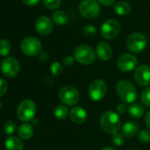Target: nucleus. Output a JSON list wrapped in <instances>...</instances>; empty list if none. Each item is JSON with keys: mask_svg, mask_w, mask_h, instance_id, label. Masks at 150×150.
Instances as JSON below:
<instances>
[{"mask_svg": "<svg viewBox=\"0 0 150 150\" xmlns=\"http://www.w3.org/2000/svg\"><path fill=\"white\" fill-rule=\"evenodd\" d=\"M36 112L35 103L29 99L23 100L17 108V116L22 122H28L34 119Z\"/></svg>", "mask_w": 150, "mask_h": 150, "instance_id": "obj_3", "label": "nucleus"}, {"mask_svg": "<svg viewBox=\"0 0 150 150\" xmlns=\"http://www.w3.org/2000/svg\"><path fill=\"white\" fill-rule=\"evenodd\" d=\"M146 125L148 128H150V110L147 112L146 116Z\"/></svg>", "mask_w": 150, "mask_h": 150, "instance_id": "obj_37", "label": "nucleus"}, {"mask_svg": "<svg viewBox=\"0 0 150 150\" xmlns=\"http://www.w3.org/2000/svg\"><path fill=\"white\" fill-rule=\"evenodd\" d=\"M35 30L41 35H49L53 30L51 20L47 16H40L35 21Z\"/></svg>", "mask_w": 150, "mask_h": 150, "instance_id": "obj_14", "label": "nucleus"}, {"mask_svg": "<svg viewBox=\"0 0 150 150\" xmlns=\"http://www.w3.org/2000/svg\"><path fill=\"white\" fill-rule=\"evenodd\" d=\"M21 49L25 55L33 57L41 53L42 43L37 38L27 37L21 42Z\"/></svg>", "mask_w": 150, "mask_h": 150, "instance_id": "obj_9", "label": "nucleus"}, {"mask_svg": "<svg viewBox=\"0 0 150 150\" xmlns=\"http://www.w3.org/2000/svg\"><path fill=\"white\" fill-rule=\"evenodd\" d=\"M132 7L129 3L125 1H119L114 5V12L120 16H125L131 13Z\"/></svg>", "mask_w": 150, "mask_h": 150, "instance_id": "obj_18", "label": "nucleus"}, {"mask_svg": "<svg viewBox=\"0 0 150 150\" xmlns=\"http://www.w3.org/2000/svg\"><path fill=\"white\" fill-rule=\"evenodd\" d=\"M52 21L55 24L58 26H63L67 23L68 18L64 12L63 11H56L52 13Z\"/></svg>", "mask_w": 150, "mask_h": 150, "instance_id": "obj_21", "label": "nucleus"}, {"mask_svg": "<svg viewBox=\"0 0 150 150\" xmlns=\"http://www.w3.org/2000/svg\"><path fill=\"white\" fill-rule=\"evenodd\" d=\"M21 69L19 61L14 57H6L1 63L2 73L7 78H13L19 73Z\"/></svg>", "mask_w": 150, "mask_h": 150, "instance_id": "obj_11", "label": "nucleus"}, {"mask_svg": "<svg viewBox=\"0 0 150 150\" xmlns=\"http://www.w3.org/2000/svg\"><path fill=\"white\" fill-rule=\"evenodd\" d=\"M128 112L131 117H132L134 118H140L144 114V109L140 104L133 103L129 106Z\"/></svg>", "mask_w": 150, "mask_h": 150, "instance_id": "obj_22", "label": "nucleus"}, {"mask_svg": "<svg viewBox=\"0 0 150 150\" xmlns=\"http://www.w3.org/2000/svg\"><path fill=\"white\" fill-rule=\"evenodd\" d=\"M131 150H138V149H131Z\"/></svg>", "mask_w": 150, "mask_h": 150, "instance_id": "obj_40", "label": "nucleus"}, {"mask_svg": "<svg viewBox=\"0 0 150 150\" xmlns=\"http://www.w3.org/2000/svg\"><path fill=\"white\" fill-rule=\"evenodd\" d=\"M54 115L57 119L63 120L67 117L68 110L64 105H57L54 110Z\"/></svg>", "mask_w": 150, "mask_h": 150, "instance_id": "obj_23", "label": "nucleus"}, {"mask_svg": "<svg viewBox=\"0 0 150 150\" xmlns=\"http://www.w3.org/2000/svg\"><path fill=\"white\" fill-rule=\"evenodd\" d=\"M16 128V124L12 120H8L4 125V132L6 135H11L15 132Z\"/></svg>", "mask_w": 150, "mask_h": 150, "instance_id": "obj_25", "label": "nucleus"}, {"mask_svg": "<svg viewBox=\"0 0 150 150\" xmlns=\"http://www.w3.org/2000/svg\"><path fill=\"white\" fill-rule=\"evenodd\" d=\"M134 80L139 87H146L150 84V67L146 64L139 65L134 71Z\"/></svg>", "mask_w": 150, "mask_h": 150, "instance_id": "obj_12", "label": "nucleus"}, {"mask_svg": "<svg viewBox=\"0 0 150 150\" xmlns=\"http://www.w3.org/2000/svg\"><path fill=\"white\" fill-rule=\"evenodd\" d=\"M50 70H51V71H52V73L54 75H57V74H59L60 71H62V66H61V64L59 63L54 62L50 66Z\"/></svg>", "mask_w": 150, "mask_h": 150, "instance_id": "obj_32", "label": "nucleus"}, {"mask_svg": "<svg viewBox=\"0 0 150 150\" xmlns=\"http://www.w3.org/2000/svg\"><path fill=\"white\" fill-rule=\"evenodd\" d=\"M1 108H2V103H1V101H0V110H1Z\"/></svg>", "mask_w": 150, "mask_h": 150, "instance_id": "obj_39", "label": "nucleus"}, {"mask_svg": "<svg viewBox=\"0 0 150 150\" xmlns=\"http://www.w3.org/2000/svg\"><path fill=\"white\" fill-rule=\"evenodd\" d=\"M107 85L103 80L94 81L88 88V96L93 101H100L107 94Z\"/></svg>", "mask_w": 150, "mask_h": 150, "instance_id": "obj_10", "label": "nucleus"}, {"mask_svg": "<svg viewBox=\"0 0 150 150\" xmlns=\"http://www.w3.org/2000/svg\"><path fill=\"white\" fill-rule=\"evenodd\" d=\"M139 131V125L135 122H126L123 127H122V132L123 135L126 137H133L134 135L137 134Z\"/></svg>", "mask_w": 150, "mask_h": 150, "instance_id": "obj_19", "label": "nucleus"}, {"mask_svg": "<svg viewBox=\"0 0 150 150\" xmlns=\"http://www.w3.org/2000/svg\"><path fill=\"white\" fill-rule=\"evenodd\" d=\"M5 145L7 150H23L24 148L23 142L16 136H8Z\"/></svg>", "mask_w": 150, "mask_h": 150, "instance_id": "obj_17", "label": "nucleus"}, {"mask_svg": "<svg viewBox=\"0 0 150 150\" xmlns=\"http://www.w3.org/2000/svg\"><path fill=\"white\" fill-rule=\"evenodd\" d=\"M117 112L119 114H125L127 110V107H126V104L125 103H119L117 107Z\"/></svg>", "mask_w": 150, "mask_h": 150, "instance_id": "obj_33", "label": "nucleus"}, {"mask_svg": "<svg viewBox=\"0 0 150 150\" xmlns=\"http://www.w3.org/2000/svg\"><path fill=\"white\" fill-rule=\"evenodd\" d=\"M83 32H84V34H85L87 36L91 37V36L96 35L97 30H96V27H94V26H92V25H88V26H87V27L84 28Z\"/></svg>", "mask_w": 150, "mask_h": 150, "instance_id": "obj_30", "label": "nucleus"}, {"mask_svg": "<svg viewBox=\"0 0 150 150\" xmlns=\"http://www.w3.org/2000/svg\"><path fill=\"white\" fill-rule=\"evenodd\" d=\"M141 102L146 106H150V87L145 88L140 96Z\"/></svg>", "mask_w": 150, "mask_h": 150, "instance_id": "obj_27", "label": "nucleus"}, {"mask_svg": "<svg viewBox=\"0 0 150 150\" xmlns=\"http://www.w3.org/2000/svg\"><path fill=\"white\" fill-rule=\"evenodd\" d=\"M44 6L49 10H57L61 4V0H43Z\"/></svg>", "mask_w": 150, "mask_h": 150, "instance_id": "obj_26", "label": "nucleus"}, {"mask_svg": "<svg viewBox=\"0 0 150 150\" xmlns=\"http://www.w3.org/2000/svg\"><path fill=\"white\" fill-rule=\"evenodd\" d=\"M96 56L103 61L109 60L112 56V49L106 42H101L96 47Z\"/></svg>", "mask_w": 150, "mask_h": 150, "instance_id": "obj_16", "label": "nucleus"}, {"mask_svg": "<svg viewBox=\"0 0 150 150\" xmlns=\"http://www.w3.org/2000/svg\"><path fill=\"white\" fill-rule=\"evenodd\" d=\"M98 2H100L102 5L103 6H112L115 2L116 0H97Z\"/></svg>", "mask_w": 150, "mask_h": 150, "instance_id": "obj_36", "label": "nucleus"}, {"mask_svg": "<svg viewBox=\"0 0 150 150\" xmlns=\"http://www.w3.org/2000/svg\"><path fill=\"white\" fill-rule=\"evenodd\" d=\"M80 13L86 19H95L101 12L100 5L96 0H82L79 5Z\"/></svg>", "mask_w": 150, "mask_h": 150, "instance_id": "obj_4", "label": "nucleus"}, {"mask_svg": "<svg viewBox=\"0 0 150 150\" xmlns=\"http://www.w3.org/2000/svg\"><path fill=\"white\" fill-rule=\"evenodd\" d=\"M100 125L105 132L113 135L120 129L121 120L117 113L109 110L102 115L100 118Z\"/></svg>", "mask_w": 150, "mask_h": 150, "instance_id": "obj_1", "label": "nucleus"}, {"mask_svg": "<svg viewBox=\"0 0 150 150\" xmlns=\"http://www.w3.org/2000/svg\"><path fill=\"white\" fill-rule=\"evenodd\" d=\"M137 63L138 60L135 56L129 53H125L119 57L117 60V67L120 71L127 72L133 70L137 65Z\"/></svg>", "mask_w": 150, "mask_h": 150, "instance_id": "obj_13", "label": "nucleus"}, {"mask_svg": "<svg viewBox=\"0 0 150 150\" xmlns=\"http://www.w3.org/2000/svg\"><path fill=\"white\" fill-rule=\"evenodd\" d=\"M7 89H8L7 82L4 79L0 78V97L6 95V93L7 92Z\"/></svg>", "mask_w": 150, "mask_h": 150, "instance_id": "obj_31", "label": "nucleus"}, {"mask_svg": "<svg viewBox=\"0 0 150 150\" xmlns=\"http://www.w3.org/2000/svg\"><path fill=\"white\" fill-rule=\"evenodd\" d=\"M102 150H116V149H115V148H113V147L109 146V147H104V148H103Z\"/></svg>", "mask_w": 150, "mask_h": 150, "instance_id": "obj_38", "label": "nucleus"}, {"mask_svg": "<svg viewBox=\"0 0 150 150\" xmlns=\"http://www.w3.org/2000/svg\"><path fill=\"white\" fill-rule=\"evenodd\" d=\"M138 139L141 143H147L150 141V132L147 130H141L138 134Z\"/></svg>", "mask_w": 150, "mask_h": 150, "instance_id": "obj_28", "label": "nucleus"}, {"mask_svg": "<svg viewBox=\"0 0 150 150\" xmlns=\"http://www.w3.org/2000/svg\"><path fill=\"white\" fill-rule=\"evenodd\" d=\"M41 0H22V2L28 6H36Z\"/></svg>", "mask_w": 150, "mask_h": 150, "instance_id": "obj_35", "label": "nucleus"}, {"mask_svg": "<svg viewBox=\"0 0 150 150\" xmlns=\"http://www.w3.org/2000/svg\"><path fill=\"white\" fill-rule=\"evenodd\" d=\"M11 51V44L7 40H0V56H7Z\"/></svg>", "mask_w": 150, "mask_h": 150, "instance_id": "obj_24", "label": "nucleus"}, {"mask_svg": "<svg viewBox=\"0 0 150 150\" xmlns=\"http://www.w3.org/2000/svg\"><path fill=\"white\" fill-rule=\"evenodd\" d=\"M70 118L75 124H83L88 117L87 111L81 106H75L70 110Z\"/></svg>", "mask_w": 150, "mask_h": 150, "instance_id": "obj_15", "label": "nucleus"}, {"mask_svg": "<svg viewBox=\"0 0 150 150\" xmlns=\"http://www.w3.org/2000/svg\"><path fill=\"white\" fill-rule=\"evenodd\" d=\"M111 141L114 145L116 146H122L125 142V138H124V135L123 134H120V133H115L112 135L111 137Z\"/></svg>", "mask_w": 150, "mask_h": 150, "instance_id": "obj_29", "label": "nucleus"}, {"mask_svg": "<svg viewBox=\"0 0 150 150\" xmlns=\"http://www.w3.org/2000/svg\"><path fill=\"white\" fill-rule=\"evenodd\" d=\"M117 94L125 103H132L137 98V91L133 84L128 81H121L117 85Z\"/></svg>", "mask_w": 150, "mask_h": 150, "instance_id": "obj_2", "label": "nucleus"}, {"mask_svg": "<svg viewBox=\"0 0 150 150\" xmlns=\"http://www.w3.org/2000/svg\"><path fill=\"white\" fill-rule=\"evenodd\" d=\"M60 101L68 106L77 104L80 101V93L72 86H65L62 88L58 94Z\"/></svg>", "mask_w": 150, "mask_h": 150, "instance_id": "obj_7", "label": "nucleus"}, {"mask_svg": "<svg viewBox=\"0 0 150 150\" xmlns=\"http://www.w3.org/2000/svg\"><path fill=\"white\" fill-rule=\"evenodd\" d=\"M146 43V38L141 33H132L126 39V47L132 53L142 52L145 50Z\"/></svg>", "mask_w": 150, "mask_h": 150, "instance_id": "obj_5", "label": "nucleus"}, {"mask_svg": "<svg viewBox=\"0 0 150 150\" xmlns=\"http://www.w3.org/2000/svg\"><path fill=\"white\" fill-rule=\"evenodd\" d=\"M120 29L121 27L119 22L114 19H110L104 21V23L102 25L100 33L104 39L111 40L118 35Z\"/></svg>", "mask_w": 150, "mask_h": 150, "instance_id": "obj_8", "label": "nucleus"}, {"mask_svg": "<svg viewBox=\"0 0 150 150\" xmlns=\"http://www.w3.org/2000/svg\"><path fill=\"white\" fill-rule=\"evenodd\" d=\"M73 63H74V58L71 56H66L64 58V64L65 66H71L73 64Z\"/></svg>", "mask_w": 150, "mask_h": 150, "instance_id": "obj_34", "label": "nucleus"}, {"mask_svg": "<svg viewBox=\"0 0 150 150\" xmlns=\"http://www.w3.org/2000/svg\"><path fill=\"white\" fill-rule=\"evenodd\" d=\"M18 134L21 139H29L34 134V128L30 124L25 123L20 126Z\"/></svg>", "mask_w": 150, "mask_h": 150, "instance_id": "obj_20", "label": "nucleus"}, {"mask_svg": "<svg viewBox=\"0 0 150 150\" xmlns=\"http://www.w3.org/2000/svg\"><path fill=\"white\" fill-rule=\"evenodd\" d=\"M74 58L82 64H91L96 60V53L88 45H80L74 50Z\"/></svg>", "mask_w": 150, "mask_h": 150, "instance_id": "obj_6", "label": "nucleus"}]
</instances>
